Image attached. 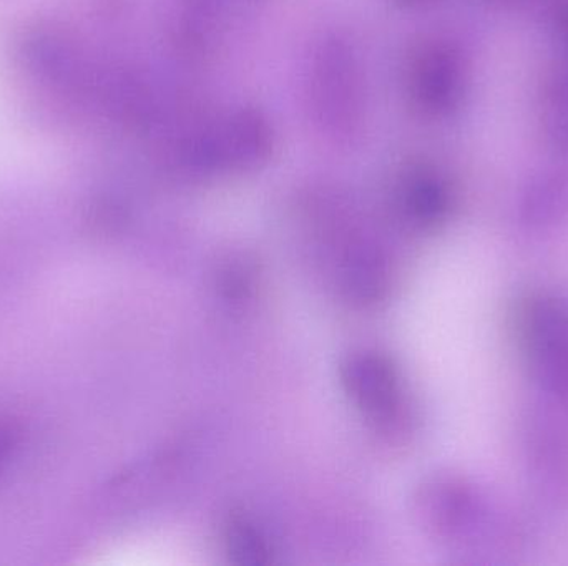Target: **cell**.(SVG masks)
Masks as SVG:
<instances>
[{
	"label": "cell",
	"mask_w": 568,
	"mask_h": 566,
	"mask_svg": "<svg viewBox=\"0 0 568 566\" xmlns=\"http://www.w3.org/2000/svg\"><path fill=\"white\" fill-rule=\"evenodd\" d=\"M230 552L240 564L258 565L266 560L265 541L245 521H235L229 528Z\"/></svg>",
	"instance_id": "8"
},
{
	"label": "cell",
	"mask_w": 568,
	"mask_h": 566,
	"mask_svg": "<svg viewBox=\"0 0 568 566\" xmlns=\"http://www.w3.org/2000/svg\"><path fill=\"white\" fill-rule=\"evenodd\" d=\"M410 95L427 112L453 109L463 89L459 56L443 43L420 47L409 65Z\"/></svg>",
	"instance_id": "5"
},
{
	"label": "cell",
	"mask_w": 568,
	"mask_h": 566,
	"mask_svg": "<svg viewBox=\"0 0 568 566\" xmlns=\"http://www.w3.org/2000/svg\"><path fill=\"white\" fill-rule=\"evenodd\" d=\"M552 119L550 123L554 125V135L568 136V86L557 90L556 99L550 105Z\"/></svg>",
	"instance_id": "10"
},
{
	"label": "cell",
	"mask_w": 568,
	"mask_h": 566,
	"mask_svg": "<svg viewBox=\"0 0 568 566\" xmlns=\"http://www.w3.org/2000/svg\"><path fill=\"white\" fill-rule=\"evenodd\" d=\"M406 2H417V0H406Z\"/></svg>",
	"instance_id": "11"
},
{
	"label": "cell",
	"mask_w": 568,
	"mask_h": 566,
	"mask_svg": "<svg viewBox=\"0 0 568 566\" xmlns=\"http://www.w3.org/2000/svg\"><path fill=\"white\" fill-rule=\"evenodd\" d=\"M20 59L36 82L60 95H82L92 83L79 47L60 29L37 25L27 30L20 40Z\"/></svg>",
	"instance_id": "2"
},
{
	"label": "cell",
	"mask_w": 568,
	"mask_h": 566,
	"mask_svg": "<svg viewBox=\"0 0 568 566\" xmlns=\"http://www.w3.org/2000/svg\"><path fill=\"white\" fill-rule=\"evenodd\" d=\"M343 382L347 394L376 425L389 429L400 421L403 401L399 379L386 358L377 354L353 356L343 366Z\"/></svg>",
	"instance_id": "3"
},
{
	"label": "cell",
	"mask_w": 568,
	"mask_h": 566,
	"mask_svg": "<svg viewBox=\"0 0 568 566\" xmlns=\"http://www.w3.org/2000/svg\"><path fill=\"white\" fill-rule=\"evenodd\" d=\"M270 150V130L255 112H236L203 133L196 155L220 165H252Z\"/></svg>",
	"instance_id": "6"
},
{
	"label": "cell",
	"mask_w": 568,
	"mask_h": 566,
	"mask_svg": "<svg viewBox=\"0 0 568 566\" xmlns=\"http://www.w3.org/2000/svg\"><path fill=\"white\" fill-rule=\"evenodd\" d=\"M403 203L407 213L424 225L439 222L447 209V189L429 172H416L404 182Z\"/></svg>",
	"instance_id": "7"
},
{
	"label": "cell",
	"mask_w": 568,
	"mask_h": 566,
	"mask_svg": "<svg viewBox=\"0 0 568 566\" xmlns=\"http://www.w3.org/2000/svg\"><path fill=\"white\" fill-rule=\"evenodd\" d=\"M313 102L334 135H351L361 119V80L346 43H324L313 70Z\"/></svg>",
	"instance_id": "1"
},
{
	"label": "cell",
	"mask_w": 568,
	"mask_h": 566,
	"mask_svg": "<svg viewBox=\"0 0 568 566\" xmlns=\"http://www.w3.org/2000/svg\"><path fill=\"white\" fill-rule=\"evenodd\" d=\"M20 429L16 422L0 419V478L9 469L10 462L16 457L19 449Z\"/></svg>",
	"instance_id": "9"
},
{
	"label": "cell",
	"mask_w": 568,
	"mask_h": 566,
	"mask_svg": "<svg viewBox=\"0 0 568 566\" xmlns=\"http://www.w3.org/2000/svg\"><path fill=\"white\" fill-rule=\"evenodd\" d=\"M524 341L544 379L568 391V316L554 301H536L524 312Z\"/></svg>",
	"instance_id": "4"
}]
</instances>
